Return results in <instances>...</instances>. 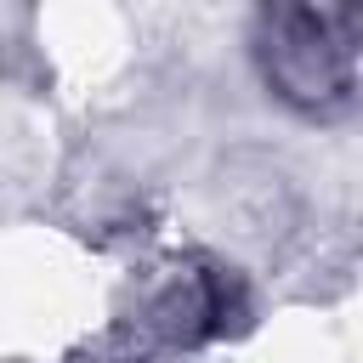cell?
<instances>
[{
  "instance_id": "6da1fadb",
  "label": "cell",
  "mask_w": 363,
  "mask_h": 363,
  "mask_svg": "<svg viewBox=\"0 0 363 363\" xmlns=\"http://www.w3.org/2000/svg\"><path fill=\"white\" fill-rule=\"evenodd\" d=\"M357 17L318 11L312 0H261L255 11V62L261 79L301 108L335 102L352 85Z\"/></svg>"
}]
</instances>
